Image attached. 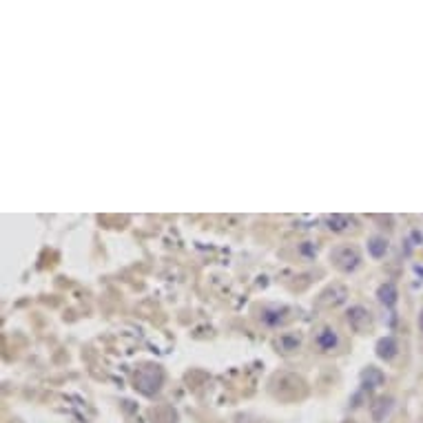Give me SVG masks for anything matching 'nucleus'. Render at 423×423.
<instances>
[{"instance_id": "obj_11", "label": "nucleus", "mask_w": 423, "mask_h": 423, "mask_svg": "<svg viewBox=\"0 0 423 423\" xmlns=\"http://www.w3.org/2000/svg\"><path fill=\"white\" fill-rule=\"evenodd\" d=\"M390 408H392V397L377 399V401L372 403V419H375V421H383V419H386V414L390 412Z\"/></svg>"}, {"instance_id": "obj_4", "label": "nucleus", "mask_w": 423, "mask_h": 423, "mask_svg": "<svg viewBox=\"0 0 423 423\" xmlns=\"http://www.w3.org/2000/svg\"><path fill=\"white\" fill-rule=\"evenodd\" d=\"M346 317H348L350 328L355 332H359V335H366V332L372 330V315L366 306H350Z\"/></svg>"}, {"instance_id": "obj_5", "label": "nucleus", "mask_w": 423, "mask_h": 423, "mask_svg": "<svg viewBox=\"0 0 423 423\" xmlns=\"http://www.w3.org/2000/svg\"><path fill=\"white\" fill-rule=\"evenodd\" d=\"M346 297H348V288L346 286H341V284H332V286H328L324 293L319 295V306H328V308H335V306L339 304H343L346 302Z\"/></svg>"}, {"instance_id": "obj_10", "label": "nucleus", "mask_w": 423, "mask_h": 423, "mask_svg": "<svg viewBox=\"0 0 423 423\" xmlns=\"http://www.w3.org/2000/svg\"><path fill=\"white\" fill-rule=\"evenodd\" d=\"M377 297H379V302L383 304V306H394L397 304V288H394V284H381L379 286V291H377Z\"/></svg>"}, {"instance_id": "obj_15", "label": "nucleus", "mask_w": 423, "mask_h": 423, "mask_svg": "<svg viewBox=\"0 0 423 423\" xmlns=\"http://www.w3.org/2000/svg\"><path fill=\"white\" fill-rule=\"evenodd\" d=\"M419 326H421V330H423V310H421V315H419Z\"/></svg>"}, {"instance_id": "obj_14", "label": "nucleus", "mask_w": 423, "mask_h": 423, "mask_svg": "<svg viewBox=\"0 0 423 423\" xmlns=\"http://www.w3.org/2000/svg\"><path fill=\"white\" fill-rule=\"evenodd\" d=\"M284 352H291V350H297L299 346V335H281L279 337V343H277Z\"/></svg>"}, {"instance_id": "obj_2", "label": "nucleus", "mask_w": 423, "mask_h": 423, "mask_svg": "<svg viewBox=\"0 0 423 423\" xmlns=\"http://www.w3.org/2000/svg\"><path fill=\"white\" fill-rule=\"evenodd\" d=\"M330 261L337 270L341 272H355L361 266V253L355 246H337L330 250Z\"/></svg>"}, {"instance_id": "obj_6", "label": "nucleus", "mask_w": 423, "mask_h": 423, "mask_svg": "<svg viewBox=\"0 0 423 423\" xmlns=\"http://www.w3.org/2000/svg\"><path fill=\"white\" fill-rule=\"evenodd\" d=\"M317 346L324 350V352L335 350L339 346V337H337L335 328H321V330L317 332Z\"/></svg>"}, {"instance_id": "obj_8", "label": "nucleus", "mask_w": 423, "mask_h": 423, "mask_svg": "<svg viewBox=\"0 0 423 423\" xmlns=\"http://www.w3.org/2000/svg\"><path fill=\"white\" fill-rule=\"evenodd\" d=\"M326 224L328 228H330L332 233H343V231H348V228H352L355 226V217H350V215H328L326 217Z\"/></svg>"}, {"instance_id": "obj_1", "label": "nucleus", "mask_w": 423, "mask_h": 423, "mask_svg": "<svg viewBox=\"0 0 423 423\" xmlns=\"http://www.w3.org/2000/svg\"><path fill=\"white\" fill-rule=\"evenodd\" d=\"M162 381H164V375H162L160 366H142V368L135 372V390H140L142 394H147V397L158 392Z\"/></svg>"}, {"instance_id": "obj_12", "label": "nucleus", "mask_w": 423, "mask_h": 423, "mask_svg": "<svg viewBox=\"0 0 423 423\" xmlns=\"http://www.w3.org/2000/svg\"><path fill=\"white\" fill-rule=\"evenodd\" d=\"M368 253H370L375 259H381L383 255L388 253V242H386V237H370V239H368Z\"/></svg>"}, {"instance_id": "obj_3", "label": "nucleus", "mask_w": 423, "mask_h": 423, "mask_svg": "<svg viewBox=\"0 0 423 423\" xmlns=\"http://www.w3.org/2000/svg\"><path fill=\"white\" fill-rule=\"evenodd\" d=\"M270 390L279 399H286V390H293L295 399H297V397H304L306 383H304V379H299L297 375L281 372V375H275V379H272V383H270Z\"/></svg>"}, {"instance_id": "obj_7", "label": "nucleus", "mask_w": 423, "mask_h": 423, "mask_svg": "<svg viewBox=\"0 0 423 423\" xmlns=\"http://www.w3.org/2000/svg\"><path fill=\"white\" fill-rule=\"evenodd\" d=\"M383 381H386V375L379 370V368H375V366H370V368H366L364 372H361V383H364V388H379L383 386Z\"/></svg>"}, {"instance_id": "obj_16", "label": "nucleus", "mask_w": 423, "mask_h": 423, "mask_svg": "<svg viewBox=\"0 0 423 423\" xmlns=\"http://www.w3.org/2000/svg\"><path fill=\"white\" fill-rule=\"evenodd\" d=\"M343 423H352V421H343Z\"/></svg>"}, {"instance_id": "obj_13", "label": "nucleus", "mask_w": 423, "mask_h": 423, "mask_svg": "<svg viewBox=\"0 0 423 423\" xmlns=\"http://www.w3.org/2000/svg\"><path fill=\"white\" fill-rule=\"evenodd\" d=\"M279 313H281L279 308H264V310H261V321H264V324H268V326H277L284 319Z\"/></svg>"}, {"instance_id": "obj_9", "label": "nucleus", "mask_w": 423, "mask_h": 423, "mask_svg": "<svg viewBox=\"0 0 423 423\" xmlns=\"http://www.w3.org/2000/svg\"><path fill=\"white\" fill-rule=\"evenodd\" d=\"M397 341H394V337H383L377 341V357L379 359H386V361H390L394 355H397Z\"/></svg>"}]
</instances>
